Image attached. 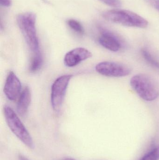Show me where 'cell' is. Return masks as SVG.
<instances>
[{"instance_id":"cell-13","label":"cell","mask_w":159,"mask_h":160,"mask_svg":"<svg viewBox=\"0 0 159 160\" xmlns=\"http://www.w3.org/2000/svg\"><path fill=\"white\" fill-rule=\"evenodd\" d=\"M69 27L76 32L80 35L84 34V29L81 23L79 22L74 19H69L67 21Z\"/></svg>"},{"instance_id":"cell-4","label":"cell","mask_w":159,"mask_h":160,"mask_svg":"<svg viewBox=\"0 0 159 160\" xmlns=\"http://www.w3.org/2000/svg\"><path fill=\"white\" fill-rule=\"evenodd\" d=\"M4 115L7 124L12 132L27 147L34 148L32 138L15 111L8 105L4 107Z\"/></svg>"},{"instance_id":"cell-7","label":"cell","mask_w":159,"mask_h":160,"mask_svg":"<svg viewBox=\"0 0 159 160\" xmlns=\"http://www.w3.org/2000/svg\"><path fill=\"white\" fill-rule=\"evenodd\" d=\"M21 85L18 78L13 71L8 73L4 87V92L7 98L14 101L20 94Z\"/></svg>"},{"instance_id":"cell-9","label":"cell","mask_w":159,"mask_h":160,"mask_svg":"<svg viewBox=\"0 0 159 160\" xmlns=\"http://www.w3.org/2000/svg\"><path fill=\"white\" fill-rule=\"evenodd\" d=\"M99 42L103 47L111 51L115 52L121 48V43L117 37L107 30H102Z\"/></svg>"},{"instance_id":"cell-8","label":"cell","mask_w":159,"mask_h":160,"mask_svg":"<svg viewBox=\"0 0 159 160\" xmlns=\"http://www.w3.org/2000/svg\"><path fill=\"white\" fill-rule=\"evenodd\" d=\"M92 56V53L87 49L83 48H76L66 53L63 62L66 66L74 67Z\"/></svg>"},{"instance_id":"cell-18","label":"cell","mask_w":159,"mask_h":160,"mask_svg":"<svg viewBox=\"0 0 159 160\" xmlns=\"http://www.w3.org/2000/svg\"><path fill=\"white\" fill-rule=\"evenodd\" d=\"M19 160H30L28 158H26L25 156L23 155L20 154L18 156Z\"/></svg>"},{"instance_id":"cell-1","label":"cell","mask_w":159,"mask_h":160,"mask_svg":"<svg viewBox=\"0 0 159 160\" xmlns=\"http://www.w3.org/2000/svg\"><path fill=\"white\" fill-rule=\"evenodd\" d=\"M36 16L32 12H24L18 15V25L30 49L33 52L39 50V43L36 33Z\"/></svg>"},{"instance_id":"cell-2","label":"cell","mask_w":159,"mask_h":160,"mask_svg":"<svg viewBox=\"0 0 159 160\" xmlns=\"http://www.w3.org/2000/svg\"><path fill=\"white\" fill-rule=\"evenodd\" d=\"M102 16L108 21L128 27L145 28L148 26V22L146 20L129 10L112 9L104 12Z\"/></svg>"},{"instance_id":"cell-11","label":"cell","mask_w":159,"mask_h":160,"mask_svg":"<svg viewBox=\"0 0 159 160\" xmlns=\"http://www.w3.org/2000/svg\"><path fill=\"white\" fill-rule=\"evenodd\" d=\"M43 63V59L40 50L34 52L30 66V72H36L40 70Z\"/></svg>"},{"instance_id":"cell-15","label":"cell","mask_w":159,"mask_h":160,"mask_svg":"<svg viewBox=\"0 0 159 160\" xmlns=\"http://www.w3.org/2000/svg\"><path fill=\"white\" fill-rule=\"evenodd\" d=\"M105 4L113 7H120L121 3L119 0H100Z\"/></svg>"},{"instance_id":"cell-16","label":"cell","mask_w":159,"mask_h":160,"mask_svg":"<svg viewBox=\"0 0 159 160\" xmlns=\"http://www.w3.org/2000/svg\"><path fill=\"white\" fill-rule=\"evenodd\" d=\"M150 5L159 11V0H146Z\"/></svg>"},{"instance_id":"cell-10","label":"cell","mask_w":159,"mask_h":160,"mask_svg":"<svg viewBox=\"0 0 159 160\" xmlns=\"http://www.w3.org/2000/svg\"><path fill=\"white\" fill-rule=\"evenodd\" d=\"M31 95L29 87L26 86L20 95L17 104V112L21 116L26 114L30 104Z\"/></svg>"},{"instance_id":"cell-5","label":"cell","mask_w":159,"mask_h":160,"mask_svg":"<svg viewBox=\"0 0 159 160\" xmlns=\"http://www.w3.org/2000/svg\"><path fill=\"white\" fill-rule=\"evenodd\" d=\"M72 75L61 76L52 84L51 90V103L53 110L59 111L61 108L66 95L69 82Z\"/></svg>"},{"instance_id":"cell-14","label":"cell","mask_w":159,"mask_h":160,"mask_svg":"<svg viewBox=\"0 0 159 160\" xmlns=\"http://www.w3.org/2000/svg\"><path fill=\"white\" fill-rule=\"evenodd\" d=\"M141 160H159V146L152 148Z\"/></svg>"},{"instance_id":"cell-17","label":"cell","mask_w":159,"mask_h":160,"mask_svg":"<svg viewBox=\"0 0 159 160\" xmlns=\"http://www.w3.org/2000/svg\"><path fill=\"white\" fill-rule=\"evenodd\" d=\"M11 0H0V3L2 6L8 7L11 5Z\"/></svg>"},{"instance_id":"cell-12","label":"cell","mask_w":159,"mask_h":160,"mask_svg":"<svg viewBox=\"0 0 159 160\" xmlns=\"http://www.w3.org/2000/svg\"><path fill=\"white\" fill-rule=\"evenodd\" d=\"M141 53L144 59L153 67L159 69V62L147 49L143 48Z\"/></svg>"},{"instance_id":"cell-3","label":"cell","mask_w":159,"mask_h":160,"mask_svg":"<svg viewBox=\"0 0 159 160\" xmlns=\"http://www.w3.org/2000/svg\"><path fill=\"white\" fill-rule=\"evenodd\" d=\"M131 86L140 98L147 101H153L159 96V89L155 81L144 74L135 75L130 81Z\"/></svg>"},{"instance_id":"cell-6","label":"cell","mask_w":159,"mask_h":160,"mask_svg":"<svg viewBox=\"0 0 159 160\" xmlns=\"http://www.w3.org/2000/svg\"><path fill=\"white\" fill-rule=\"evenodd\" d=\"M95 69L102 76L114 78L126 77L131 72L130 68L127 66L112 62L99 63L95 67Z\"/></svg>"},{"instance_id":"cell-19","label":"cell","mask_w":159,"mask_h":160,"mask_svg":"<svg viewBox=\"0 0 159 160\" xmlns=\"http://www.w3.org/2000/svg\"><path fill=\"white\" fill-rule=\"evenodd\" d=\"M61 160H76L74 159L73 158H64L62 159Z\"/></svg>"}]
</instances>
